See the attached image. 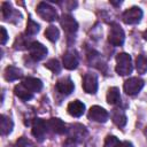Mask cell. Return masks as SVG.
<instances>
[{"label": "cell", "mask_w": 147, "mask_h": 147, "mask_svg": "<svg viewBox=\"0 0 147 147\" xmlns=\"http://www.w3.org/2000/svg\"><path fill=\"white\" fill-rule=\"evenodd\" d=\"M133 69L131 55L127 53H119L116 56V72L121 76H126L131 74Z\"/></svg>", "instance_id": "1"}, {"label": "cell", "mask_w": 147, "mask_h": 147, "mask_svg": "<svg viewBox=\"0 0 147 147\" xmlns=\"http://www.w3.org/2000/svg\"><path fill=\"white\" fill-rule=\"evenodd\" d=\"M37 13L42 20L48 22H53L57 18L56 9L48 2H39L37 6Z\"/></svg>", "instance_id": "2"}, {"label": "cell", "mask_w": 147, "mask_h": 147, "mask_svg": "<svg viewBox=\"0 0 147 147\" xmlns=\"http://www.w3.org/2000/svg\"><path fill=\"white\" fill-rule=\"evenodd\" d=\"M108 40L113 46H122L123 45V42L125 40V33L118 24H116V23L111 24L110 30H109Z\"/></svg>", "instance_id": "3"}, {"label": "cell", "mask_w": 147, "mask_h": 147, "mask_svg": "<svg viewBox=\"0 0 147 147\" xmlns=\"http://www.w3.org/2000/svg\"><path fill=\"white\" fill-rule=\"evenodd\" d=\"M144 85H145V82L141 78L132 77V78H129L125 80L123 87H124V92L127 95H136L142 90Z\"/></svg>", "instance_id": "4"}, {"label": "cell", "mask_w": 147, "mask_h": 147, "mask_svg": "<svg viewBox=\"0 0 147 147\" xmlns=\"http://www.w3.org/2000/svg\"><path fill=\"white\" fill-rule=\"evenodd\" d=\"M141 18H142V10L137 6L126 9L122 15V20L125 24H137L140 22Z\"/></svg>", "instance_id": "5"}, {"label": "cell", "mask_w": 147, "mask_h": 147, "mask_svg": "<svg viewBox=\"0 0 147 147\" xmlns=\"http://www.w3.org/2000/svg\"><path fill=\"white\" fill-rule=\"evenodd\" d=\"M47 130V121H44L41 118H34L32 123V134L38 141H44Z\"/></svg>", "instance_id": "6"}, {"label": "cell", "mask_w": 147, "mask_h": 147, "mask_svg": "<svg viewBox=\"0 0 147 147\" xmlns=\"http://www.w3.org/2000/svg\"><path fill=\"white\" fill-rule=\"evenodd\" d=\"M83 88L88 94H94L98 91V77L93 72H87L83 77Z\"/></svg>", "instance_id": "7"}, {"label": "cell", "mask_w": 147, "mask_h": 147, "mask_svg": "<svg viewBox=\"0 0 147 147\" xmlns=\"http://www.w3.org/2000/svg\"><path fill=\"white\" fill-rule=\"evenodd\" d=\"M29 54L33 61H40L47 55V48L38 41H33L29 46Z\"/></svg>", "instance_id": "8"}, {"label": "cell", "mask_w": 147, "mask_h": 147, "mask_svg": "<svg viewBox=\"0 0 147 147\" xmlns=\"http://www.w3.org/2000/svg\"><path fill=\"white\" fill-rule=\"evenodd\" d=\"M108 117H109L108 111L100 106H93L88 110V118L91 121L98 123H106L108 121Z\"/></svg>", "instance_id": "9"}, {"label": "cell", "mask_w": 147, "mask_h": 147, "mask_svg": "<svg viewBox=\"0 0 147 147\" xmlns=\"http://www.w3.org/2000/svg\"><path fill=\"white\" fill-rule=\"evenodd\" d=\"M60 24L63 28L64 32L67 34H69V36L76 33L77 30H78V23H77V21L72 16H70L68 14L62 15V17L60 18Z\"/></svg>", "instance_id": "10"}, {"label": "cell", "mask_w": 147, "mask_h": 147, "mask_svg": "<svg viewBox=\"0 0 147 147\" xmlns=\"http://www.w3.org/2000/svg\"><path fill=\"white\" fill-rule=\"evenodd\" d=\"M62 61H63V65L65 69L68 70H74L78 67V63H79V59H78V55L76 52L74 51H68L63 54V57H62Z\"/></svg>", "instance_id": "11"}, {"label": "cell", "mask_w": 147, "mask_h": 147, "mask_svg": "<svg viewBox=\"0 0 147 147\" xmlns=\"http://www.w3.org/2000/svg\"><path fill=\"white\" fill-rule=\"evenodd\" d=\"M47 127L51 132H53L55 134H64L68 131L63 121L60 119V118H56V117L49 118L47 121Z\"/></svg>", "instance_id": "12"}, {"label": "cell", "mask_w": 147, "mask_h": 147, "mask_svg": "<svg viewBox=\"0 0 147 147\" xmlns=\"http://www.w3.org/2000/svg\"><path fill=\"white\" fill-rule=\"evenodd\" d=\"M75 88L74 82L69 78V77H64L57 80L56 83V90L59 93L63 94V95H69Z\"/></svg>", "instance_id": "13"}, {"label": "cell", "mask_w": 147, "mask_h": 147, "mask_svg": "<svg viewBox=\"0 0 147 147\" xmlns=\"http://www.w3.org/2000/svg\"><path fill=\"white\" fill-rule=\"evenodd\" d=\"M68 113L74 116V117H80L84 113H85V105L79 101V100H75V101H71L69 105H68Z\"/></svg>", "instance_id": "14"}, {"label": "cell", "mask_w": 147, "mask_h": 147, "mask_svg": "<svg viewBox=\"0 0 147 147\" xmlns=\"http://www.w3.org/2000/svg\"><path fill=\"white\" fill-rule=\"evenodd\" d=\"M22 84L32 93H36V92H40L41 88H42V82L38 78H34V77H28L25 78Z\"/></svg>", "instance_id": "15"}, {"label": "cell", "mask_w": 147, "mask_h": 147, "mask_svg": "<svg viewBox=\"0 0 147 147\" xmlns=\"http://www.w3.org/2000/svg\"><path fill=\"white\" fill-rule=\"evenodd\" d=\"M5 79L8 80V82H13V80H17L20 79L23 74H22V70L18 69L17 67H14V65H8L6 69H5Z\"/></svg>", "instance_id": "16"}, {"label": "cell", "mask_w": 147, "mask_h": 147, "mask_svg": "<svg viewBox=\"0 0 147 147\" xmlns=\"http://www.w3.org/2000/svg\"><path fill=\"white\" fill-rule=\"evenodd\" d=\"M67 132H69V138H72L75 140H77V141L82 140V138L84 136H86V133H87L85 126H83L80 124L71 125V129H69V131H67Z\"/></svg>", "instance_id": "17"}, {"label": "cell", "mask_w": 147, "mask_h": 147, "mask_svg": "<svg viewBox=\"0 0 147 147\" xmlns=\"http://www.w3.org/2000/svg\"><path fill=\"white\" fill-rule=\"evenodd\" d=\"M1 11H2V18L5 20V21H10L11 18H14L15 16L17 17V16H21L20 15V13L18 11H16L13 7H11V5H10V2H2V6H1Z\"/></svg>", "instance_id": "18"}, {"label": "cell", "mask_w": 147, "mask_h": 147, "mask_svg": "<svg viewBox=\"0 0 147 147\" xmlns=\"http://www.w3.org/2000/svg\"><path fill=\"white\" fill-rule=\"evenodd\" d=\"M14 93H15V95H16L17 98H20V99L23 100V101H29V100L32 99V96H33V93L30 92L22 83L15 86Z\"/></svg>", "instance_id": "19"}, {"label": "cell", "mask_w": 147, "mask_h": 147, "mask_svg": "<svg viewBox=\"0 0 147 147\" xmlns=\"http://www.w3.org/2000/svg\"><path fill=\"white\" fill-rule=\"evenodd\" d=\"M13 127H14L13 121L6 115H1L0 116V131H1V134L2 136L9 134L13 131Z\"/></svg>", "instance_id": "20"}, {"label": "cell", "mask_w": 147, "mask_h": 147, "mask_svg": "<svg viewBox=\"0 0 147 147\" xmlns=\"http://www.w3.org/2000/svg\"><path fill=\"white\" fill-rule=\"evenodd\" d=\"M107 102L111 106H117L121 103V94L117 87H110L107 92Z\"/></svg>", "instance_id": "21"}, {"label": "cell", "mask_w": 147, "mask_h": 147, "mask_svg": "<svg viewBox=\"0 0 147 147\" xmlns=\"http://www.w3.org/2000/svg\"><path fill=\"white\" fill-rule=\"evenodd\" d=\"M111 118L113 122L118 126V127H124L126 124V116L125 113L121 109H114V111L111 113Z\"/></svg>", "instance_id": "22"}, {"label": "cell", "mask_w": 147, "mask_h": 147, "mask_svg": "<svg viewBox=\"0 0 147 147\" xmlns=\"http://www.w3.org/2000/svg\"><path fill=\"white\" fill-rule=\"evenodd\" d=\"M45 37H46L49 41L55 42V41L59 39V37H60V31H59V29H57L56 26L49 25V26L46 29V31H45Z\"/></svg>", "instance_id": "23"}, {"label": "cell", "mask_w": 147, "mask_h": 147, "mask_svg": "<svg viewBox=\"0 0 147 147\" xmlns=\"http://www.w3.org/2000/svg\"><path fill=\"white\" fill-rule=\"evenodd\" d=\"M137 71L139 74H145L147 72V55L140 54L137 57Z\"/></svg>", "instance_id": "24"}, {"label": "cell", "mask_w": 147, "mask_h": 147, "mask_svg": "<svg viewBox=\"0 0 147 147\" xmlns=\"http://www.w3.org/2000/svg\"><path fill=\"white\" fill-rule=\"evenodd\" d=\"M38 31H39V24L36 23L32 18H29L26 23V29H25L26 36H34L38 33Z\"/></svg>", "instance_id": "25"}, {"label": "cell", "mask_w": 147, "mask_h": 147, "mask_svg": "<svg viewBox=\"0 0 147 147\" xmlns=\"http://www.w3.org/2000/svg\"><path fill=\"white\" fill-rule=\"evenodd\" d=\"M45 67L47 69H49L52 72H54V74H59L61 71V64H60L59 60H56V59H51L49 61H47Z\"/></svg>", "instance_id": "26"}, {"label": "cell", "mask_w": 147, "mask_h": 147, "mask_svg": "<svg viewBox=\"0 0 147 147\" xmlns=\"http://www.w3.org/2000/svg\"><path fill=\"white\" fill-rule=\"evenodd\" d=\"M122 146L123 144L115 136H107L105 144H103V147H122Z\"/></svg>", "instance_id": "27"}, {"label": "cell", "mask_w": 147, "mask_h": 147, "mask_svg": "<svg viewBox=\"0 0 147 147\" xmlns=\"http://www.w3.org/2000/svg\"><path fill=\"white\" fill-rule=\"evenodd\" d=\"M16 147H36V146L33 145L32 141H30L29 139L22 137V138H20V139L17 140V142H16Z\"/></svg>", "instance_id": "28"}, {"label": "cell", "mask_w": 147, "mask_h": 147, "mask_svg": "<svg viewBox=\"0 0 147 147\" xmlns=\"http://www.w3.org/2000/svg\"><path fill=\"white\" fill-rule=\"evenodd\" d=\"M63 146H64V147H77V146H78V141L75 140V139H72V138H69V137H68V139L65 140V142L63 144Z\"/></svg>", "instance_id": "29"}, {"label": "cell", "mask_w": 147, "mask_h": 147, "mask_svg": "<svg viewBox=\"0 0 147 147\" xmlns=\"http://www.w3.org/2000/svg\"><path fill=\"white\" fill-rule=\"evenodd\" d=\"M0 31H1V45H5L7 39H8V34H7V31L3 26L0 28Z\"/></svg>", "instance_id": "30"}, {"label": "cell", "mask_w": 147, "mask_h": 147, "mask_svg": "<svg viewBox=\"0 0 147 147\" xmlns=\"http://www.w3.org/2000/svg\"><path fill=\"white\" fill-rule=\"evenodd\" d=\"M142 37H144L145 40H147V30H145V32L142 33Z\"/></svg>", "instance_id": "31"}, {"label": "cell", "mask_w": 147, "mask_h": 147, "mask_svg": "<svg viewBox=\"0 0 147 147\" xmlns=\"http://www.w3.org/2000/svg\"><path fill=\"white\" fill-rule=\"evenodd\" d=\"M110 3H113V5H115V6H118V5H121L122 2H121V1H118V2H114V1H110Z\"/></svg>", "instance_id": "32"}]
</instances>
